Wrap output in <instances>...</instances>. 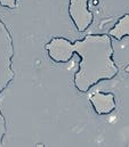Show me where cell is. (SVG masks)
Segmentation results:
<instances>
[{
    "instance_id": "1",
    "label": "cell",
    "mask_w": 129,
    "mask_h": 147,
    "mask_svg": "<svg viewBox=\"0 0 129 147\" xmlns=\"http://www.w3.org/2000/svg\"><path fill=\"white\" fill-rule=\"evenodd\" d=\"M45 49L48 57L58 64L69 63L73 55L80 57L79 67L73 76L74 88L88 92L103 81L113 80L119 67L113 59L114 48L109 34H88L84 39L71 41L63 37L52 38Z\"/></svg>"
},
{
    "instance_id": "2",
    "label": "cell",
    "mask_w": 129,
    "mask_h": 147,
    "mask_svg": "<svg viewBox=\"0 0 129 147\" xmlns=\"http://www.w3.org/2000/svg\"><path fill=\"white\" fill-rule=\"evenodd\" d=\"M69 16L78 32H85L93 24L94 15L89 9V0H70Z\"/></svg>"
},
{
    "instance_id": "3",
    "label": "cell",
    "mask_w": 129,
    "mask_h": 147,
    "mask_svg": "<svg viewBox=\"0 0 129 147\" xmlns=\"http://www.w3.org/2000/svg\"><path fill=\"white\" fill-rule=\"evenodd\" d=\"M89 102L97 115H109L117 109L115 97L112 92L96 91L90 96Z\"/></svg>"
},
{
    "instance_id": "4",
    "label": "cell",
    "mask_w": 129,
    "mask_h": 147,
    "mask_svg": "<svg viewBox=\"0 0 129 147\" xmlns=\"http://www.w3.org/2000/svg\"><path fill=\"white\" fill-rule=\"evenodd\" d=\"M109 36L117 41H121L125 38L129 37V14L122 15L118 22L114 24V26L109 30Z\"/></svg>"
},
{
    "instance_id": "5",
    "label": "cell",
    "mask_w": 129,
    "mask_h": 147,
    "mask_svg": "<svg viewBox=\"0 0 129 147\" xmlns=\"http://www.w3.org/2000/svg\"><path fill=\"white\" fill-rule=\"evenodd\" d=\"M18 0H0V6L7 9H15Z\"/></svg>"
},
{
    "instance_id": "6",
    "label": "cell",
    "mask_w": 129,
    "mask_h": 147,
    "mask_svg": "<svg viewBox=\"0 0 129 147\" xmlns=\"http://www.w3.org/2000/svg\"><path fill=\"white\" fill-rule=\"evenodd\" d=\"M126 71H127V72H129V65L127 66V67H126Z\"/></svg>"
}]
</instances>
